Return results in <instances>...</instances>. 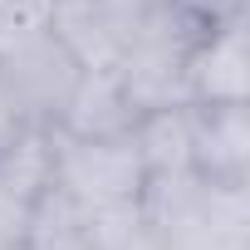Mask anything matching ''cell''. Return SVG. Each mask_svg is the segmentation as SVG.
I'll return each instance as SVG.
<instances>
[{
  "label": "cell",
  "instance_id": "cell-3",
  "mask_svg": "<svg viewBox=\"0 0 250 250\" xmlns=\"http://www.w3.org/2000/svg\"><path fill=\"white\" fill-rule=\"evenodd\" d=\"M245 147H250L245 103H211V108L196 103V177H206L211 187H240Z\"/></svg>",
  "mask_w": 250,
  "mask_h": 250
},
{
  "label": "cell",
  "instance_id": "cell-1",
  "mask_svg": "<svg viewBox=\"0 0 250 250\" xmlns=\"http://www.w3.org/2000/svg\"><path fill=\"white\" fill-rule=\"evenodd\" d=\"M54 187L83 216H108V211L143 206L147 167L138 157L133 133H113V138H64L59 133Z\"/></svg>",
  "mask_w": 250,
  "mask_h": 250
},
{
  "label": "cell",
  "instance_id": "cell-4",
  "mask_svg": "<svg viewBox=\"0 0 250 250\" xmlns=\"http://www.w3.org/2000/svg\"><path fill=\"white\" fill-rule=\"evenodd\" d=\"M30 133V123H25V113H20V103L10 98V88H5V79H0V152L5 147H15L20 138Z\"/></svg>",
  "mask_w": 250,
  "mask_h": 250
},
{
  "label": "cell",
  "instance_id": "cell-2",
  "mask_svg": "<svg viewBox=\"0 0 250 250\" xmlns=\"http://www.w3.org/2000/svg\"><path fill=\"white\" fill-rule=\"evenodd\" d=\"M250 49H245V25L240 15L211 20L201 40L187 54V98L211 108V103H245L250 93Z\"/></svg>",
  "mask_w": 250,
  "mask_h": 250
}]
</instances>
